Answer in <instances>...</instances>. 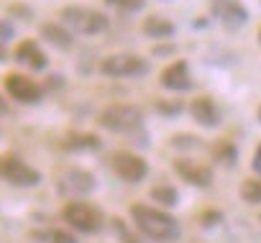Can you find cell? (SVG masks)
I'll return each mask as SVG.
<instances>
[{
  "label": "cell",
  "instance_id": "1",
  "mask_svg": "<svg viewBox=\"0 0 261 243\" xmlns=\"http://www.w3.org/2000/svg\"><path fill=\"white\" fill-rule=\"evenodd\" d=\"M130 218H134L136 228L151 238V240H159V243H172L179 238V223L159 210V207H151V205H134L130 207Z\"/></svg>",
  "mask_w": 261,
  "mask_h": 243
},
{
  "label": "cell",
  "instance_id": "2",
  "mask_svg": "<svg viewBox=\"0 0 261 243\" xmlns=\"http://www.w3.org/2000/svg\"><path fill=\"white\" fill-rule=\"evenodd\" d=\"M97 123L110 133H141L144 113L136 105H110L100 113Z\"/></svg>",
  "mask_w": 261,
  "mask_h": 243
},
{
  "label": "cell",
  "instance_id": "3",
  "mask_svg": "<svg viewBox=\"0 0 261 243\" xmlns=\"http://www.w3.org/2000/svg\"><path fill=\"white\" fill-rule=\"evenodd\" d=\"M62 23L82 36H97L102 31H108V16L95 11V8H82V6H69L59 13Z\"/></svg>",
  "mask_w": 261,
  "mask_h": 243
},
{
  "label": "cell",
  "instance_id": "4",
  "mask_svg": "<svg viewBox=\"0 0 261 243\" xmlns=\"http://www.w3.org/2000/svg\"><path fill=\"white\" fill-rule=\"evenodd\" d=\"M62 215H64V220H67L74 230L87 233V235L100 233V230L105 228L102 212H100L95 205H90V202H69V205L64 207Z\"/></svg>",
  "mask_w": 261,
  "mask_h": 243
},
{
  "label": "cell",
  "instance_id": "5",
  "mask_svg": "<svg viewBox=\"0 0 261 243\" xmlns=\"http://www.w3.org/2000/svg\"><path fill=\"white\" fill-rule=\"evenodd\" d=\"M0 179H6L13 187H36L41 182V174L26 161H21L18 156L3 154L0 156Z\"/></svg>",
  "mask_w": 261,
  "mask_h": 243
},
{
  "label": "cell",
  "instance_id": "6",
  "mask_svg": "<svg viewBox=\"0 0 261 243\" xmlns=\"http://www.w3.org/2000/svg\"><path fill=\"white\" fill-rule=\"evenodd\" d=\"M100 72L108 77H144L149 64L136 54H110L100 62Z\"/></svg>",
  "mask_w": 261,
  "mask_h": 243
},
{
  "label": "cell",
  "instance_id": "7",
  "mask_svg": "<svg viewBox=\"0 0 261 243\" xmlns=\"http://www.w3.org/2000/svg\"><path fill=\"white\" fill-rule=\"evenodd\" d=\"M110 167H113V172H115L120 179H125V182H130V184L141 182V179L146 177V172H149L146 161H144L141 156H136V154H130V151H115V154L110 156Z\"/></svg>",
  "mask_w": 261,
  "mask_h": 243
},
{
  "label": "cell",
  "instance_id": "8",
  "mask_svg": "<svg viewBox=\"0 0 261 243\" xmlns=\"http://www.w3.org/2000/svg\"><path fill=\"white\" fill-rule=\"evenodd\" d=\"M6 92L23 105H36L44 97V87L26 74H8L6 77Z\"/></svg>",
  "mask_w": 261,
  "mask_h": 243
},
{
  "label": "cell",
  "instance_id": "9",
  "mask_svg": "<svg viewBox=\"0 0 261 243\" xmlns=\"http://www.w3.org/2000/svg\"><path fill=\"white\" fill-rule=\"evenodd\" d=\"M95 184H97V182H95V177H92L90 172H85V169H69V172H64V177L59 179V192L77 197V195L92 192Z\"/></svg>",
  "mask_w": 261,
  "mask_h": 243
},
{
  "label": "cell",
  "instance_id": "10",
  "mask_svg": "<svg viewBox=\"0 0 261 243\" xmlns=\"http://www.w3.org/2000/svg\"><path fill=\"white\" fill-rule=\"evenodd\" d=\"M159 82H162V87L174 90V92L190 90V87H192V79H190V67H187V62H185V59H177V62H172L169 67H164Z\"/></svg>",
  "mask_w": 261,
  "mask_h": 243
},
{
  "label": "cell",
  "instance_id": "11",
  "mask_svg": "<svg viewBox=\"0 0 261 243\" xmlns=\"http://www.w3.org/2000/svg\"><path fill=\"white\" fill-rule=\"evenodd\" d=\"M174 172H177L185 182H190V184H195V187H210V184H213V172H210L205 164H200V161L177 159V161H174Z\"/></svg>",
  "mask_w": 261,
  "mask_h": 243
},
{
  "label": "cell",
  "instance_id": "12",
  "mask_svg": "<svg viewBox=\"0 0 261 243\" xmlns=\"http://www.w3.org/2000/svg\"><path fill=\"white\" fill-rule=\"evenodd\" d=\"M215 16L223 21L225 29H241L248 21V11L238 3V0H215Z\"/></svg>",
  "mask_w": 261,
  "mask_h": 243
},
{
  "label": "cell",
  "instance_id": "13",
  "mask_svg": "<svg viewBox=\"0 0 261 243\" xmlns=\"http://www.w3.org/2000/svg\"><path fill=\"white\" fill-rule=\"evenodd\" d=\"M190 115L197 120L200 126H205V128L220 126V107H218L215 100H210V97H197V100H192V102H190Z\"/></svg>",
  "mask_w": 261,
  "mask_h": 243
},
{
  "label": "cell",
  "instance_id": "14",
  "mask_svg": "<svg viewBox=\"0 0 261 243\" xmlns=\"http://www.w3.org/2000/svg\"><path fill=\"white\" fill-rule=\"evenodd\" d=\"M16 59H18L21 64H26L29 69H34V72L46 69V54L41 51L39 41H34V39H26V41L18 44V49H16Z\"/></svg>",
  "mask_w": 261,
  "mask_h": 243
},
{
  "label": "cell",
  "instance_id": "15",
  "mask_svg": "<svg viewBox=\"0 0 261 243\" xmlns=\"http://www.w3.org/2000/svg\"><path fill=\"white\" fill-rule=\"evenodd\" d=\"M41 39L57 49H72L74 46V39H72V31L64 29V23H41L39 29Z\"/></svg>",
  "mask_w": 261,
  "mask_h": 243
},
{
  "label": "cell",
  "instance_id": "16",
  "mask_svg": "<svg viewBox=\"0 0 261 243\" xmlns=\"http://www.w3.org/2000/svg\"><path fill=\"white\" fill-rule=\"evenodd\" d=\"M141 31L149 36V39H159V41H167L177 34V26L172 21H167L164 16H149L141 26Z\"/></svg>",
  "mask_w": 261,
  "mask_h": 243
},
{
  "label": "cell",
  "instance_id": "17",
  "mask_svg": "<svg viewBox=\"0 0 261 243\" xmlns=\"http://www.w3.org/2000/svg\"><path fill=\"white\" fill-rule=\"evenodd\" d=\"M62 146L67 151H97L100 149V139L95 133H69Z\"/></svg>",
  "mask_w": 261,
  "mask_h": 243
},
{
  "label": "cell",
  "instance_id": "18",
  "mask_svg": "<svg viewBox=\"0 0 261 243\" xmlns=\"http://www.w3.org/2000/svg\"><path fill=\"white\" fill-rule=\"evenodd\" d=\"M151 200L159 202V205H164V207H174V205L179 202V195H177L174 187L162 184V187H154V190H151Z\"/></svg>",
  "mask_w": 261,
  "mask_h": 243
},
{
  "label": "cell",
  "instance_id": "19",
  "mask_svg": "<svg viewBox=\"0 0 261 243\" xmlns=\"http://www.w3.org/2000/svg\"><path fill=\"white\" fill-rule=\"evenodd\" d=\"M241 197L248 205H261V179H246L241 184Z\"/></svg>",
  "mask_w": 261,
  "mask_h": 243
},
{
  "label": "cell",
  "instance_id": "20",
  "mask_svg": "<svg viewBox=\"0 0 261 243\" xmlns=\"http://www.w3.org/2000/svg\"><path fill=\"white\" fill-rule=\"evenodd\" d=\"M236 156H238V151H236V146L233 144H228V141H220L218 146H215V159L220 161V164H236Z\"/></svg>",
  "mask_w": 261,
  "mask_h": 243
},
{
  "label": "cell",
  "instance_id": "21",
  "mask_svg": "<svg viewBox=\"0 0 261 243\" xmlns=\"http://www.w3.org/2000/svg\"><path fill=\"white\" fill-rule=\"evenodd\" d=\"M105 3H108L110 8L120 11V13H136V11L144 8L146 0H105Z\"/></svg>",
  "mask_w": 261,
  "mask_h": 243
},
{
  "label": "cell",
  "instance_id": "22",
  "mask_svg": "<svg viewBox=\"0 0 261 243\" xmlns=\"http://www.w3.org/2000/svg\"><path fill=\"white\" fill-rule=\"evenodd\" d=\"M13 39H16V26L8 18H0V46H6Z\"/></svg>",
  "mask_w": 261,
  "mask_h": 243
},
{
  "label": "cell",
  "instance_id": "23",
  "mask_svg": "<svg viewBox=\"0 0 261 243\" xmlns=\"http://www.w3.org/2000/svg\"><path fill=\"white\" fill-rule=\"evenodd\" d=\"M113 228H115V233L120 235V240H125V243H141V240H139L134 233H130V230H128V228H125L120 220H113Z\"/></svg>",
  "mask_w": 261,
  "mask_h": 243
},
{
  "label": "cell",
  "instance_id": "24",
  "mask_svg": "<svg viewBox=\"0 0 261 243\" xmlns=\"http://www.w3.org/2000/svg\"><path fill=\"white\" fill-rule=\"evenodd\" d=\"M46 240H51V243H77V238L72 235V233H64V230H54V233H49V235H44Z\"/></svg>",
  "mask_w": 261,
  "mask_h": 243
},
{
  "label": "cell",
  "instance_id": "25",
  "mask_svg": "<svg viewBox=\"0 0 261 243\" xmlns=\"http://www.w3.org/2000/svg\"><path fill=\"white\" fill-rule=\"evenodd\" d=\"M197 141H200V139H195V136H174V139H172V146H187V149H195V146H200Z\"/></svg>",
  "mask_w": 261,
  "mask_h": 243
},
{
  "label": "cell",
  "instance_id": "26",
  "mask_svg": "<svg viewBox=\"0 0 261 243\" xmlns=\"http://www.w3.org/2000/svg\"><path fill=\"white\" fill-rule=\"evenodd\" d=\"M156 110L162 115H177L182 110V105H177V102H156Z\"/></svg>",
  "mask_w": 261,
  "mask_h": 243
},
{
  "label": "cell",
  "instance_id": "27",
  "mask_svg": "<svg viewBox=\"0 0 261 243\" xmlns=\"http://www.w3.org/2000/svg\"><path fill=\"white\" fill-rule=\"evenodd\" d=\"M11 13H18V16H23V21H31V8H26V6H13Z\"/></svg>",
  "mask_w": 261,
  "mask_h": 243
},
{
  "label": "cell",
  "instance_id": "28",
  "mask_svg": "<svg viewBox=\"0 0 261 243\" xmlns=\"http://www.w3.org/2000/svg\"><path fill=\"white\" fill-rule=\"evenodd\" d=\"M251 167H253V172H256V174H261V146L256 149V154H253V161H251Z\"/></svg>",
  "mask_w": 261,
  "mask_h": 243
},
{
  "label": "cell",
  "instance_id": "29",
  "mask_svg": "<svg viewBox=\"0 0 261 243\" xmlns=\"http://www.w3.org/2000/svg\"><path fill=\"white\" fill-rule=\"evenodd\" d=\"M0 115H8V102L0 97Z\"/></svg>",
  "mask_w": 261,
  "mask_h": 243
},
{
  "label": "cell",
  "instance_id": "30",
  "mask_svg": "<svg viewBox=\"0 0 261 243\" xmlns=\"http://www.w3.org/2000/svg\"><path fill=\"white\" fill-rule=\"evenodd\" d=\"M0 62H6V46H0Z\"/></svg>",
  "mask_w": 261,
  "mask_h": 243
},
{
  "label": "cell",
  "instance_id": "31",
  "mask_svg": "<svg viewBox=\"0 0 261 243\" xmlns=\"http://www.w3.org/2000/svg\"><path fill=\"white\" fill-rule=\"evenodd\" d=\"M258 120H261V107H258Z\"/></svg>",
  "mask_w": 261,
  "mask_h": 243
},
{
  "label": "cell",
  "instance_id": "32",
  "mask_svg": "<svg viewBox=\"0 0 261 243\" xmlns=\"http://www.w3.org/2000/svg\"><path fill=\"white\" fill-rule=\"evenodd\" d=\"M258 41H261V31H258Z\"/></svg>",
  "mask_w": 261,
  "mask_h": 243
},
{
  "label": "cell",
  "instance_id": "33",
  "mask_svg": "<svg viewBox=\"0 0 261 243\" xmlns=\"http://www.w3.org/2000/svg\"><path fill=\"white\" fill-rule=\"evenodd\" d=\"M258 220H261V215H258Z\"/></svg>",
  "mask_w": 261,
  "mask_h": 243
}]
</instances>
